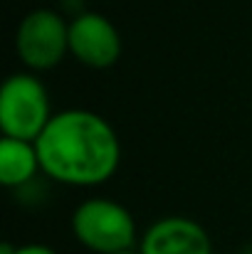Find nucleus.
<instances>
[{
	"label": "nucleus",
	"mask_w": 252,
	"mask_h": 254,
	"mask_svg": "<svg viewBox=\"0 0 252 254\" xmlns=\"http://www.w3.org/2000/svg\"><path fill=\"white\" fill-rule=\"evenodd\" d=\"M35 146L42 173L75 188L106 183L121 161L116 131L106 119L86 109L55 114Z\"/></svg>",
	"instance_id": "1"
},
{
	"label": "nucleus",
	"mask_w": 252,
	"mask_h": 254,
	"mask_svg": "<svg viewBox=\"0 0 252 254\" xmlns=\"http://www.w3.org/2000/svg\"><path fill=\"white\" fill-rule=\"evenodd\" d=\"M72 232L96 254L129 252L136 245V222L131 212L109 197L84 200L72 215Z\"/></svg>",
	"instance_id": "2"
},
{
	"label": "nucleus",
	"mask_w": 252,
	"mask_h": 254,
	"mask_svg": "<svg viewBox=\"0 0 252 254\" xmlns=\"http://www.w3.org/2000/svg\"><path fill=\"white\" fill-rule=\"evenodd\" d=\"M50 99L45 86L32 74H12L0 91V128L7 138L37 141L47 128Z\"/></svg>",
	"instance_id": "3"
},
{
	"label": "nucleus",
	"mask_w": 252,
	"mask_h": 254,
	"mask_svg": "<svg viewBox=\"0 0 252 254\" xmlns=\"http://www.w3.org/2000/svg\"><path fill=\"white\" fill-rule=\"evenodd\" d=\"M15 47L20 60L30 69L35 72L55 69L70 52V25L55 10L47 7L32 10L30 15H25V20L17 27Z\"/></svg>",
	"instance_id": "4"
},
{
	"label": "nucleus",
	"mask_w": 252,
	"mask_h": 254,
	"mask_svg": "<svg viewBox=\"0 0 252 254\" xmlns=\"http://www.w3.org/2000/svg\"><path fill=\"white\" fill-rule=\"evenodd\" d=\"M70 52L91 69H109L121 57V35L99 12H82L70 22Z\"/></svg>",
	"instance_id": "5"
},
{
	"label": "nucleus",
	"mask_w": 252,
	"mask_h": 254,
	"mask_svg": "<svg viewBox=\"0 0 252 254\" xmlns=\"http://www.w3.org/2000/svg\"><path fill=\"white\" fill-rule=\"evenodd\" d=\"M141 254H213L208 232L188 217H164L141 237Z\"/></svg>",
	"instance_id": "6"
},
{
	"label": "nucleus",
	"mask_w": 252,
	"mask_h": 254,
	"mask_svg": "<svg viewBox=\"0 0 252 254\" xmlns=\"http://www.w3.org/2000/svg\"><path fill=\"white\" fill-rule=\"evenodd\" d=\"M40 168V156L35 141H20L2 136L0 141V183L7 188H20L35 178Z\"/></svg>",
	"instance_id": "7"
},
{
	"label": "nucleus",
	"mask_w": 252,
	"mask_h": 254,
	"mask_svg": "<svg viewBox=\"0 0 252 254\" xmlns=\"http://www.w3.org/2000/svg\"><path fill=\"white\" fill-rule=\"evenodd\" d=\"M0 254H57V252L50 250V247H45V245H22V247L2 245Z\"/></svg>",
	"instance_id": "8"
},
{
	"label": "nucleus",
	"mask_w": 252,
	"mask_h": 254,
	"mask_svg": "<svg viewBox=\"0 0 252 254\" xmlns=\"http://www.w3.org/2000/svg\"><path fill=\"white\" fill-rule=\"evenodd\" d=\"M119 254H141V252H134V250H129V252H119Z\"/></svg>",
	"instance_id": "9"
}]
</instances>
